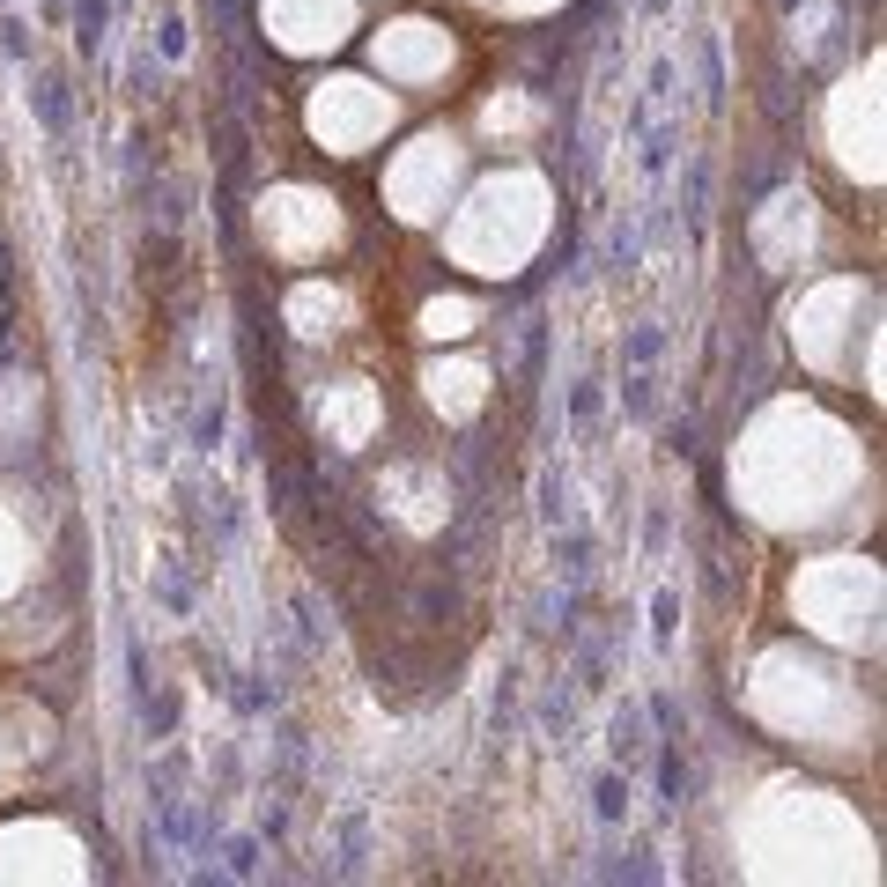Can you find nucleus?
Listing matches in <instances>:
<instances>
[{"label":"nucleus","mask_w":887,"mask_h":887,"mask_svg":"<svg viewBox=\"0 0 887 887\" xmlns=\"http://www.w3.org/2000/svg\"><path fill=\"white\" fill-rule=\"evenodd\" d=\"M614 754H629V762L644 754V717H636V710H621V717H614Z\"/></svg>","instance_id":"1"},{"label":"nucleus","mask_w":887,"mask_h":887,"mask_svg":"<svg viewBox=\"0 0 887 887\" xmlns=\"http://www.w3.org/2000/svg\"><path fill=\"white\" fill-rule=\"evenodd\" d=\"M599 814H607V821L629 814V784H621V777H599Z\"/></svg>","instance_id":"2"},{"label":"nucleus","mask_w":887,"mask_h":887,"mask_svg":"<svg viewBox=\"0 0 887 887\" xmlns=\"http://www.w3.org/2000/svg\"><path fill=\"white\" fill-rule=\"evenodd\" d=\"M74 37H82V52L104 45V0H82V30H74Z\"/></svg>","instance_id":"3"},{"label":"nucleus","mask_w":887,"mask_h":887,"mask_svg":"<svg viewBox=\"0 0 887 887\" xmlns=\"http://www.w3.org/2000/svg\"><path fill=\"white\" fill-rule=\"evenodd\" d=\"M673 614H681V607H673V592H658V621H651V629H658V644H673V629H681Z\"/></svg>","instance_id":"4"}]
</instances>
